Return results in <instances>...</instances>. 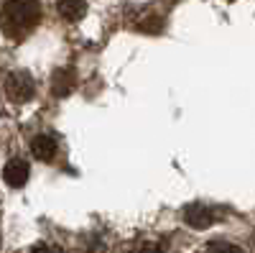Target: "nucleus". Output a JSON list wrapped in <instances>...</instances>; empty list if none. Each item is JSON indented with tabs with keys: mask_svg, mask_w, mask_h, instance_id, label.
Returning <instances> with one entry per match:
<instances>
[{
	"mask_svg": "<svg viewBox=\"0 0 255 253\" xmlns=\"http://www.w3.org/2000/svg\"><path fill=\"white\" fill-rule=\"evenodd\" d=\"M28 177H31V166H28V161H23V159H10L5 166H3V179H5V184L8 187H23L26 182H28Z\"/></svg>",
	"mask_w": 255,
	"mask_h": 253,
	"instance_id": "obj_4",
	"label": "nucleus"
},
{
	"mask_svg": "<svg viewBox=\"0 0 255 253\" xmlns=\"http://www.w3.org/2000/svg\"><path fill=\"white\" fill-rule=\"evenodd\" d=\"M199 253H243V251L238 246H232V243H225V241H212Z\"/></svg>",
	"mask_w": 255,
	"mask_h": 253,
	"instance_id": "obj_8",
	"label": "nucleus"
},
{
	"mask_svg": "<svg viewBox=\"0 0 255 253\" xmlns=\"http://www.w3.org/2000/svg\"><path fill=\"white\" fill-rule=\"evenodd\" d=\"M31 253H61V248L49 246V243H38V246H33V248H31Z\"/></svg>",
	"mask_w": 255,
	"mask_h": 253,
	"instance_id": "obj_10",
	"label": "nucleus"
},
{
	"mask_svg": "<svg viewBox=\"0 0 255 253\" xmlns=\"http://www.w3.org/2000/svg\"><path fill=\"white\" fill-rule=\"evenodd\" d=\"M184 220H186V225H191V228H197V230H204V228H209L212 223L217 220V213L212 207H207V205H189L186 210H184Z\"/></svg>",
	"mask_w": 255,
	"mask_h": 253,
	"instance_id": "obj_3",
	"label": "nucleus"
},
{
	"mask_svg": "<svg viewBox=\"0 0 255 253\" xmlns=\"http://www.w3.org/2000/svg\"><path fill=\"white\" fill-rule=\"evenodd\" d=\"M41 20L38 0H5L0 8V28L13 41L26 38Z\"/></svg>",
	"mask_w": 255,
	"mask_h": 253,
	"instance_id": "obj_1",
	"label": "nucleus"
},
{
	"mask_svg": "<svg viewBox=\"0 0 255 253\" xmlns=\"http://www.w3.org/2000/svg\"><path fill=\"white\" fill-rule=\"evenodd\" d=\"M31 154L38 161H51L56 156V138H51L49 133H38L31 141Z\"/></svg>",
	"mask_w": 255,
	"mask_h": 253,
	"instance_id": "obj_5",
	"label": "nucleus"
},
{
	"mask_svg": "<svg viewBox=\"0 0 255 253\" xmlns=\"http://www.w3.org/2000/svg\"><path fill=\"white\" fill-rule=\"evenodd\" d=\"M74 90V72L69 69H56L51 77V92L56 97H67Z\"/></svg>",
	"mask_w": 255,
	"mask_h": 253,
	"instance_id": "obj_7",
	"label": "nucleus"
},
{
	"mask_svg": "<svg viewBox=\"0 0 255 253\" xmlns=\"http://www.w3.org/2000/svg\"><path fill=\"white\" fill-rule=\"evenodd\" d=\"M36 92V84H33V77L26 72V69H15L5 77V95L8 100L13 102H28Z\"/></svg>",
	"mask_w": 255,
	"mask_h": 253,
	"instance_id": "obj_2",
	"label": "nucleus"
},
{
	"mask_svg": "<svg viewBox=\"0 0 255 253\" xmlns=\"http://www.w3.org/2000/svg\"><path fill=\"white\" fill-rule=\"evenodd\" d=\"M56 8H59V15L64 20H69V23L82 20L84 13H87V3L84 0H56Z\"/></svg>",
	"mask_w": 255,
	"mask_h": 253,
	"instance_id": "obj_6",
	"label": "nucleus"
},
{
	"mask_svg": "<svg viewBox=\"0 0 255 253\" xmlns=\"http://www.w3.org/2000/svg\"><path fill=\"white\" fill-rule=\"evenodd\" d=\"M133 253H166V251H163V246H158V243H143V246L135 248Z\"/></svg>",
	"mask_w": 255,
	"mask_h": 253,
	"instance_id": "obj_9",
	"label": "nucleus"
}]
</instances>
